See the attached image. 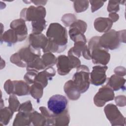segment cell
<instances>
[{
	"instance_id": "cell-1",
	"label": "cell",
	"mask_w": 126,
	"mask_h": 126,
	"mask_svg": "<svg viewBox=\"0 0 126 126\" xmlns=\"http://www.w3.org/2000/svg\"><path fill=\"white\" fill-rule=\"evenodd\" d=\"M46 36L48 42L43 52L60 53L65 49L67 43V31L61 25L57 23L50 24Z\"/></svg>"
},
{
	"instance_id": "cell-2",
	"label": "cell",
	"mask_w": 126,
	"mask_h": 126,
	"mask_svg": "<svg viewBox=\"0 0 126 126\" xmlns=\"http://www.w3.org/2000/svg\"><path fill=\"white\" fill-rule=\"evenodd\" d=\"M100 36H95L90 39L88 49L91 54V59L94 64L105 65L110 59V55L108 50L102 47L99 43Z\"/></svg>"
},
{
	"instance_id": "cell-3",
	"label": "cell",
	"mask_w": 126,
	"mask_h": 126,
	"mask_svg": "<svg viewBox=\"0 0 126 126\" xmlns=\"http://www.w3.org/2000/svg\"><path fill=\"white\" fill-rule=\"evenodd\" d=\"M40 56V50H35L30 45L12 55L10 57V62L18 66L25 67Z\"/></svg>"
},
{
	"instance_id": "cell-4",
	"label": "cell",
	"mask_w": 126,
	"mask_h": 126,
	"mask_svg": "<svg viewBox=\"0 0 126 126\" xmlns=\"http://www.w3.org/2000/svg\"><path fill=\"white\" fill-rule=\"evenodd\" d=\"M90 71L88 66L80 65L77 67V71L74 73L72 81L81 93L86 92L90 84Z\"/></svg>"
},
{
	"instance_id": "cell-5",
	"label": "cell",
	"mask_w": 126,
	"mask_h": 126,
	"mask_svg": "<svg viewBox=\"0 0 126 126\" xmlns=\"http://www.w3.org/2000/svg\"><path fill=\"white\" fill-rule=\"evenodd\" d=\"M124 31L117 32L114 30H110L100 36L99 45L107 50H113L117 48L121 41H122V34Z\"/></svg>"
},
{
	"instance_id": "cell-6",
	"label": "cell",
	"mask_w": 126,
	"mask_h": 126,
	"mask_svg": "<svg viewBox=\"0 0 126 126\" xmlns=\"http://www.w3.org/2000/svg\"><path fill=\"white\" fill-rule=\"evenodd\" d=\"M68 100L66 97L61 94H55L50 97L47 102L49 110L55 115L61 114L67 108Z\"/></svg>"
},
{
	"instance_id": "cell-7",
	"label": "cell",
	"mask_w": 126,
	"mask_h": 126,
	"mask_svg": "<svg viewBox=\"0 0 126 126\" xmlns=\"http://www.w3.org/2000/svg\"><path fill=\"white\" fill-rule=\"evenodd\" d=\"M45 15V8L42 6H31L29 8H24L20 13L21 19L32 22L44 19Z\"/></svg>"
},
{
	"instance_id": "cell-8",
	"label": "cell",
	"mask_w": 126,
	"mask_h": 126,
	"mask_svg": "<svg viewBox=\"0 0 126 126\" xmlns=\"http://www.w3.org/2000/svg\"><path fill=\"white\" fill-rule=\"evenodd\" d=\"M87 28V24L81 20H76L70 26L69 34L70 38L75 42L82 41L86 43V39L84 35Z\"/></svg>"
},
{
	"instance_id": "cell-9",
	"label": "cell",
	"mask_w": 126,
	"mask_h": 126,
	"mask_svg": "<svg viewBox=\"0 0 126 126\" xmlns=\"http://www.w3.org/2000/svg\"><path fill=\"white\" fill-rule=\"evenodd\" d=\"M105 115L112 126H124L125 118L121 113L117 106L108 104L104 108Z\"/></svg>"
},
{
	"instance_id": "cell-10",
	"label": "cell",
	"mask_w": 126,
	"mask_h": 126,
	"mask_svg": "<svg viewBox=\"0 0 126 126\" xmlns=\"http://www.w3.org/2000/svg\"><path fill=\"white\" fill-rule=\"evenodd\" d=\"M114 97L113 90L109 86L106 85L99 89L94 96V102L97 107H102L106 102L113 100Z\"/></svg>"
},
{
	"instance_id": "cell-11",
	"label": "cell",
	"mask_w": 126,
	"mask_h": 126,
	"mask_svg": "<svg viewBox=\"0 0 126 126\" xmlns=\"http://www.w3.org/2000/svg\"><path fill=\"white\" fill-rule=\"evenodd\" d=\"M107 69V66H94L91 73L90 83L95 86H99L103 84L106 80V71Z\"/></svg>"
},
{
	"instance_id": "cell-12",
	"label": "cell",
	"mask_w": 126,
	"mask_h": 126,
	"mask_svg": "<svg viewBox=\"0 0 126 126\" xmlns=\"http://www.w3.org/2000/svg\"><path fill=\"white\" fill-rule=\"evenodd\" d=\"M30 45L35 50H40L42 49L43 51L46 48L48 39L43 34H34L31 33L29 36Z\"/></svg>"
},
{
	"instance_id": "cell-13",
	"label": "cell",
	"mask_w": 126,
	"mask_h": 126,
	"mask_svg": "<svg viewBox=\"0 0 126 126\" xmlns=\"http://www.w3.org/2000/svg\"><path fill=\"white\" fill-rule=\"evenodd\" d=\"M10 28L16 32L18 41H22L26 39L28 35V30L23 19L21 18L13 21L10 24Z\"/></svg>"
},
{
	"instance_id": "cell-14",
	"label": "cell",
	"mask_w": 126,
	"mask_h": 126,
	"mask_svg": "<svg viewBox=\"0 0 126 126\" xmlns=\"http://www.w3.org/2000/svg\"><path fill=\"white\" fill-rule=\"evenodd\" d=\"M57 67L58 73L61 75H65L73 68L68 56L60 55L57 59Z\"/></svg>"
},
{
	"instance_id": "cell-15",
	"label": "cell",
	"mask_w": 126,
	"mask_h": 126,
	"mask_svg": "<svg viewBox=\"0 0 126 126\" xmlns=\"http://www.w3.org/2000/svg\"><path fill=\"white\" fill-rule=\"evenodd\" d=\"M30 88L27 83L22 80L12 81V90L11 94L19 96L27 95L29 94Z\"/></svg>"
},
{
	"instance_id": "cell-16",
	"label": "cell",
	"mask_w": 126,
	"mask_h": 126,
	"mask_svg": "<svg viewBox=\"0 0 126 126\" xmlns=\"http://www.w3.org/2000/svg\"><path fill=\"white\" fill-rule=\"evenodd\" d=\"M64 91L68 97L72 100L78 99L80 96V92L72 80H69L64 86Z\"/></svg>"
},
{
	"instance_id": "cell-17",
	"label": "cell",
	"mask_w": 126,
	"mask_h": 126,
	"mask_svg": "<svg viewBox=\"0 0 126 126\" xmlns=\"http://www.w3.org/2000/svg\"><path fill=\"white\" fill-rule=\"evenodd\" d=\"M113 25L112 21L108 18L99 17L94 21V27L96 31L100 32L109 31Z\"/></svg>"
},
{
	"instance_id": "cell-18",
	"label": "cell",
	"mask_w": 126,
	"mask_h": 126,
	"mask_svg": "<svg viewBox=\"0 0 126 126\" xmlns=\"http://www.w3.org/2000/svg\"><path fill=\"white\" fill-rule=\"evenodd\" d=\"M125 82L126 80L122 76L114 74L109 78L107 85L113 91H118L123 88H125Z\"/></svg>"
},
{
	"instance_id": "cell-19",
	"label": "cell",
	"mask_w": 126,
	"mask_h": 126,
	"mask_svg": "<svg viewBox=\"0 0 126 126\" xmlns=\"http://www.w3.org/2000/svg\"><path fill=\"white\" fill-rule=\"evenodd\" d=\"M30 114L19 111V113L17 114L15 117L13 125V126L30 125L31 123V120L30 117Z\"/></svg>"
},
{
	"instance_id": "cell-20",
	"label": "cell",
	"mask_w": 126,
	"mask_h": 126,
	"mask_svg": "<svg viewBox=\"0 0 126 126\" xmlns=\"http://www.w3.org/2000/svg\"><path fill=\"white\" fill-rule=\"evenodd\" d=\"M55 124L56 126H66L68 125L70 120L68 110L66 109L61 114L55 115Z\"/></svg>"
},
{
	"instance_id": "cell-21",
	"label": "cell",
	"mask_w": 126,
	"mask_h": 126,
	"mask_svg": "<svg viewBox=\"0 0 126 126\" xmlns=\"http://www.w3.org/2000/svg\"><path fill=\"white\" fill-rule=\"evenodd\" d=\"M1 40L11 44L18 41V38L14 31L9 29L6 31L2 35H1Z\"/></svg>"
},
{
	"instance_id": "cell-22",
	"label": "cell",
	"mask_w": 126,
	"mask_h": 126,
	"mask_svg": "<svg viewBox=\"0 0 126 126\" xmlns=\"http://www.w3.org/2000/svg\"><path fill=\"white\" fill-rule=\"evenodd\" d=\"M46 68V66L43 63L41 59L38 57L35 59L32 63H30L27 66V71H34L38 72L39 70L44 69Z\"/></svg>"
},
{
	"instance_id": "cell-23",
	"label": "cell",
	"mask_w": 126,
	"mask_h": 126,
	"mask_svg": "<svg viewBox=\"0 0 126 126\" xmlns=\"http://www.w3.org/2000/svg\"><path fill=\"white\" fill-rule=\"evenodd\" d=\"M31 122H32L34 126L46 125V119L41 114H39L36 111L31 112L30 115Z\"/></svg>"
},
{
	"instance_id": "cell-24",
	"label": "cell",
	"mask_w": 126,
	"mask_h": 126,
	"mask_svg": "<svg viewBox=\"0 0 126 126\" xmlns=\"http://www.w3.org/2000/svg\"><path fill=\"white\" fill-rule=\"evenodd\" d=\"M43 87L39 83H34L31 87L30 92L31 95L36 100H39L43 94Z\"/></svg>"
},
{
	"instance_id": "cell-25",
	"label": "cell",
	"mask_w": 126,
	"mask_h": 126,
	"mask_svg": "<svg viewBox=\"0 0 126 126\" xmlns=\"http://www.w3.org/2000/svg\"><path fill=\"white\" fill-rule=\"evenodd\" d=\"M14 112L8 107L1 109L0 113V121L4 125H7L12 118Z\"/></svg>"
},
{
	"instance_id": "cell-26",
	"label": "cell",
	"mask_w": 126,
	"mask_h": 126,
	"mask_svg": "<svg viewBox=\"0 0 126 126\" xmlns=\"http://www.w3.org/2000/svg\"><path fill=\"white\" fill-rule=\"evenodd\" d=\"M41 59L46 67H52L57 63L56 57L51 52L45 53L42 56Z\"/></svg>"
},
{
	"instance_id": "cell-27",
	"label": "cell",
	"mask_w": 126,
	"mask_h": 126,
	"mask_svg": "<svg viewBox=\"0 0 126 126\" xmlns=\"http://www.w3.org/2000/svg\"><path fill=\"white\" fill-rule=\"evenodd\" d=\"M32 33L34 34L41 33V32L44 30L46 27V21L44 19L32 22Z\"/></svg>"
},
{
	"instance_id": "cell-28",
	"label": "cell",
	"mask_w": 126,
	"mask_h": 126,
	"mask_svg": "<svg viewBox=\"0 0 126 126\" xmlns=\"http://www.w3.org/2000/svg\"><path fill=\"white\" fill-rule=\"evenodd\" d=\"M39 110L41 114L44 116L46 119V125H54L55 124V117L54 115L50 114L47 110L46 108L44 107H40Z\"/></svg>"
},
{
	"instance_id": "cell-29",
	"label": "cell",
	"mask_w": 126,
	"mask_h": 126,
	"mask_svg": "<svg viewBox=\"0 0 126 126\" xmlns=\"http://www.w3.org/2000/svg\"><path fill=\"white\" fill-rule=\"evenodd\" d=\"M74 3V10L77 13L85 11L89 6V1L87 0L73 1Z\"/></svg>"
},
{
	"instance_id": "cell-30",
	"label": "cell",
	"mask_w": 126,
	"mask_h": 126,
	"mask_svg": "<svg viewBox=\"0 0 126 126\" xmlns=\"http://www.w3.org/2000/svg\"><path fill=\"white\" fill-rule=\"evenodd\" d=\"M9 107L14 112L18 111L20 103L15 94H10L9 97Z\"/></svg>"
},
{
	"instance_id": "cell-31",
	"label": "cell",
	"mask_w": 126,
	"mask_h": 126,
	"mask_svg": "<svg viewBox=\"0 0 126 126\" xmlns=\"http://www.w3.org/2000/svg\"><path fill=\"white\" fill-rule=\"evenodd\" d=\"M76 20V17L72 14H66L64 15L62 18V21L66 26H70L73 22Z\"/></svg>"
},
{
	"instance_id": "cell-32",
	"label": "cell",
	"mask_w": 126,
	"mask_h": 126,
	"mask_svg": "<svg viewBox=\"0 0 126 126\" xmlns=\"http://www.w3.org/2000/svg\"><path fill=\"white\" fill-rule=\"evenodd\" d=\"M68 57L70 62L71 63L73 68H75V67L77 68L78 66H79L80 65L81 62L80 60L78 57L75 56L73 54L71 48L70 49V50L68 52Z\"/></svg>"
},
{
	"instance_id": "cell-33",
	"label": "cell",
	"mask_w": 126,
	"mask_h": 126,
	"mask_svg": "<svg viewBox=\"0 0 126 126\" xmlns=\"http://www.w3.org/2000/svg\"><path fill=\"white\" fill-rule=\"evenodd\" d=\"M32 110L33 109L32 107V104L30 100L27 101L21 104L18 109L19 111L28 114H30Z\"/></svg>"
},
{
	"instance_id": "cell-34",
	"label": "cell",
	"mask_w": 126,
	"mask_h": 126,
	"mask_svg": "<svg viewBox=\"0 0 126 126\" xmlns=\"http://www.w3.org/2000/svg\"><path fill=\"white\" fill-rule=\"evenodd\" d=\"M119 3L118 1H109L107 10L110 13H116L119 10Z\"/></svg>"
},
{
	"instance_id": "cell-35",
	"label": "cell",
	"mask_w": 126,
	"mask_h": 126,
	"mask_svg": "<svg viewBox=\"0 0 126 126\" xmlns=\"http://www.w3.org/2000/svg\"><path fill=\"white\" fill-rule=\"evenodd\" d=\"M90 2L91 3L92 5V12H94L99 9L102 6H103L105 1L98 0H90Z\"/></svg>"
},
{
	"instance_id": "cell-36",
	"label": "cell",
	"mask_w": 126,
	"mask_h": 126,
	"mask_svg": "<svg viewBox=\"0 0 126 126\" xmlns=\"http://www.w3.org/2000/svg\"><path fill=\"white\" fill-rule=\"evenodd\" d=\"M116 104L120 107H123L126 105V97L125 96H117L115 98Z\"/></svg>"
},
{
	"instance_id": "cell-37",
	"label": "cell",
	"mask_w": 126,
	"mask_h": 126,
	"mask_svg": "<svg viewBox=\"0 0 126 126\" xmlns=\"http://www.w3.org/2000/svg\"><path fill=\"white\" fill-rule=\"evenodd\" d=\"M114 72L116 75L119 76H125L126 74V69L124 67L122 66H119L115 68Z\"/></svg>"
},
{
	"instance_id": "cell-38",
	"label": "cell",
	"mask_w": 126,
	"mask_h": 126,
	"mask_svg": "<svg viewBox=\"0 0 126 126\" xmlns=\"http://www.w3.org/2000/svg\"><path fill=\"white\" fill-rule=\"evenodd\" d=\"M109 19L112 21V22L117 21L119 19V15L115 12H111L109 14Z\"/></svg>"
},
{
	"instance_id": "cell-39",
	"label": "cell",
	"mask_w": 126,
	"mask_h": 126,
	"mask_svg": "<svg viewBox=\"0 0 126 126\" xmlns=\"http://www.w3.org/2000/svg\"><path fill=\"white\" fill-rule=\"evenodd\" d=\"M32 2H33L35 4H36V5H40V4H41V5H43V3H44H44H46V1H32Z\"/></svg>"
}]
</instances>
